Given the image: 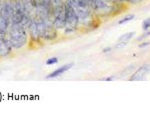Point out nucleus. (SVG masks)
Masks as SVG:
<instances>
[{
	"label": "nucleus",
	"instance_id": "2",
	"mask_svg": "<svg viewBox=\"0 0 150 123\" xmlns=\"http://www.w3.org/2000/svg\"><path fill=\"white\" fill-rule=\"evenodd\" d=\"M78 26L79 21L74 8L69 4L65 3V27L63 29L64 32L66 34L73 33L74 31L78 29Z\"/></svg>",
	"mask_w": 150,
	"mask_h": 123
},
{
	"label": "nucleus",
	"instance_id": "12",
	"mask_svg": "<svg viewBox=\"0 0 150 123\" xmlns=\"http://www.w3.org/2000/svg\"><path fill=\"white\" fill-rule=\"evenodd\" d=\"M51 2L53 4H54V6L55 5H58V4H62V3H64V0H51Z\"/></svg>",
	"mask_w": 150,
	"mask_h": 123
},
{
	"label": "nucleus",
	"instance_id": "8",
	"mask_svg": "<svg viewBox=\"0 0 150 123\" xmlns=\"http://www.w3.org/2000/svg\"><path fill=\"white\" fill-rule=\"evenodd\" d=\"M21 4H22L24 10H25L26 13L28 14L31 17H34L35 15V10L32 7V4H31V0H20Z\"/></svg>",
	"mask_w": 150,
	"mask_h": 123
},
{
	"label": "nucleus",
	"instance_id": "7",
	"mask_svg": "<svg viewBox=\"0 0 150 123\" xmlns=\"http://www.w3.org/2000/svg\"><path fill=\"white\" fill-rule=\"evenodd\" d=\"M135 32H128L126 34H123L122 36H120V38L118 39L117 43H116V47H124L125 45L129 42L130 40L134 37Z\"/></svg>",
	"mask_w": 150,
	"mask_h": 123
},
{
	"label": "nucleus",
	"instance_id": "9",
	"mask_svg": "<svg viewBox=\"0 0 150 123\" xmlns=\"http://www.w3.org/2000/svg\"><path fill=\"white\" fill-rule=\"evenodd\" d=\"M133 18H134V15H133V14H129V15H126L124 18L121 19V20L118 22V24H124V23H126V22H129V21L132 20Z\"/></svg>",
	"mask_w": 150,
	"mask_h": 123
},
{
	"label": "nucleus",
	"instance_id": "1",
	"mask_svg": "<svg viewBox=\"0 0 150 123\" xmlns=\"http://www.w3.org/2000/svg\"><path fill=\"white\" fill-rule=\"evenodd\" d=\"M6 38L9 40L14 50H21L29 43V35L27 28L20 24L11 23L7 31Z\"/></svg>",
	"mask_w": 150,
	"mask_h": 123
},
{
	"label": "nucleus",
	"instance_id": "5",
	"mask_svg": "<svg viewBox=\"0 0 150 123\" xmlns=\"http://www.w3.org/2000/svg\"><path fill=\"white\" fill-rule=\"evenodd\" d=\"M150 72V66L149 65H144V66H141L140 68L135 72L134 74L131 76L130 78V81H135V80H143V79L146 77V75Z\"/></svg>",
	"mask_w": 150,
	"mask_h": 123
},
{
	"label": "nucleus",
	"instance_id": "16",
	"mask_svg": "<svg viewBox=\"0 0 150 123\" xmlns=\"http://www.w3.org/2000/svg\"><path fill=\"white\" fill-rule=\"evenodd\" d=\"M110 49H111V48H105V49H103V52H104V53H106V52L110 51Z\"/></svg>",
	"mask_w": 150,
	"mask_h": 123
},
{
	"label": "nucleus",
	"instance_id": "15",
	"mask_svg": "<svg viewBox=\"0 0 150 123\" xmlns=\"http://www.w3.org/2000/svg\"><path fill=\"white\" fill-rule=\"evenodd\" d=\"M128 2H130V3H138L140 0H127Z\"/></svg>",
	"mask_w": 150,
	"mask_h": 123
},
{
	"label": "nucleus",
	"instance_id": "17",
	"mask_svg": "<svg viewBox=\"0 0 150 123\" xmlns=\"http://www.w3.org/2000/svg\"><path fill=\"white\" fill-rule=\"evenodd\" d=\"M150 35V31H148V32H147L146 33V34H145V35H143V36H142V37H146V36H149Z\"/></svg>",
	"mask_w": 150,
	"mask_h": 123
},
{
	"label": "nucleus",
	"instance_id": "6",
	"mask_svg": "<svg viewBox=\"0 0 150 123\" xmlns=\"http://www.w3.org/2000/svg\"><path fill=\"white\" fill-rule=\"evenodd\" d=\"M72 66H73V63H68V64L62 65V66H60L59 68L55 69L54 71H52L51 73L48 74V75L46 76V78L47 79H51V78H56V77L61 76L62 74H64L65 72L68 71Z\"/></svg>",
	"mask_w": 150,
	"mask_h": 123
},
{
	"label": "nucleus",
	"instance_id": "19",
	"mask_svg": "<svg viewBox=\"0 0 150 123\" xmlns=\"http://www.w3.org/2000/svg\"><path fill=\"white\" fill-rule=\"evenodd\" d=\"M116 2H124V1H127V0H114Z\"/></svg>",
	"mask_w": 150,
	"mask_h": 123
},
{
	"label": "nucleus",
	"instance_id": "10",
	"mask_svg": "<svg viewBox=\"0 0 150 123\" xmlns=\"http://www.w3.org/2000/svg\"><path fill=\"white\" fill-rule=\"evenodd\" d=\"M142 28H143L144 31H148L150 29V17L145 19L143 21V23H142Z\"/></svg>",
	"mask_w": 150,
	"mask_h": 123
},
{
	"label": "nucleus",
	"instance_id": "14",
	"mask_svg": "<svg viewBox=\"0 0 150 123\" xmlns=\"http://www.w3.org/2000/svg\"><path fill=\"white\" fill-rule=\"evenodd\" d=\"M149 44H150V42H143V43H141V44L139 45V47H140V48H142V47H146V46H148Z\"/></svg>",
	"mask_w": 150,
	"mask_h": 123
},
{
	"label": "nucleus",
	"instance_id": "11",
	"mask_svg": "<svg viewBox=\"0 0 150 123\" xmlns=\"http://www.w3.org/2000/svg\"><path fill=\"white\" fill-rule=\"evenodd\" d=\"M58 62V58L57 57H50L46 60V64L47 65H53V64H56Z\"/></svg>",
	"mask_w": 150,
	"mask_h": 123
},
{
	"label": "nucleus",
	"instance_id": "3",
	"mask_svg": "<svg viewBox=\"0 0 150 123\" xmlns=\"http://www.w3.org/2000/svg\"><path fill=\"white\" fill-rule=\"evenodd\" d=\"M53 26L57 30H63L65 27V2L62 4L55 5Z\"/></svg>",
	"mask_w": 150,
	"mask_h": 123
},
{
	"label": "nucleus",
	"instance_id": "4",
	"mask_svg": "<svg viewBox=\"0 0 150 123\" xmlns=\"http://www.w3.org/2000/svg\"><path fill=\"white\" fill-rule=\"evenodd\" d=\"M14 49L6 37L0 38V59L7 58L13 55Z\"/></svg>",
	"mask_w": 150,
	"mask_h": 123
},
{
	"label": "nucleus",
	"instance_id": "18",
	"mask_svg": "<svg viewBox=\"0 0 150 123\" xmlns=\"http://www.w3.org/2000/svg\"><path fill=\"white\" fill-rule=\"evenodd\" d=\"M112 79H113V77H109V78H106L105 80L106 81H110V80H112Z\"/></svg>",
	"mask_w": 150,
	"mask_h": 123
},
{
	"label": "nucleus",
	"instance_id": "13",
	"mask_svg": "<svg viewBox=\"0 0 150 123\" xmlns=\"http://www.w3.org/2000/svg\"><path fill=\"white\" fill-rule=\"evenodd\" d=\"M64 1H65V3L69 4V5H73L76 0H64Z\"/></svg>",
	"mask_w": 150,
	"mask_h": 123
}]
</instances>
